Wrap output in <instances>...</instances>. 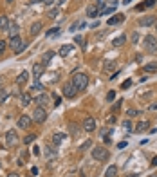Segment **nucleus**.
Returning <instances> with one entry per match:
<instances>
[{"label": "nucleus", "mask_w": 157, "mask_h": 177, "mask_svg": "<svg viewBox=\"0 0 157 177\" xmlns=\"http://www.w3.org/2000/svg\"><path fill=\"white\" fill-rule=\"evenodd\" d=\"M33 154H34V156H38V154H40V148H38V146H34V148H33Z\"/></svg>", "instance_id": "nucleus-51"}, {"label": "nucleus", "mask_w": 157, "mask_h": 177, "mask_svg": "<svg viewBox=\"0 0 157 177\" xmlns=\"http://www.w3.org/2000/svg\"><path fill=\"white\" fill-rule=\"evenodd\" d=\"M69 132L72 135H78L80 134V126L76 125V123H71V125H69Z\"/></svg>", "instance_id": "nucleus-31"}, {"label": "nucleus", "mask_w": 157, "mask_h": 177, "mask_svg": "<svg viewBox=\"0 0 157 177\" xmlns=\"http://www.w3.org/2000/svg\"><path fill=\"white\" fill-rule=\"evenodd\" d=\"M125 20V15H116L114 18H110L108 20V25H114V24H119V22Z\"/></svg>", "instance_id": "nucleus-27"}, {"label": "nucleus", "mask_w": 157, "mask_h": 177, "mask_svg": "<svg viewBox=\"0 0 157 177\" xmlns=\"http://www.w3.org/2000/svg\"><path fill=\"white\" fill-rule=\"evenodd\" d=\"M78 27H80V24H72V25H71V29H69V31L72 33V31H76V29H78Z\"/></svg>", "instance_id": "nucleus-48"}, {"label": "nucleus", "mask_w": 157, "mask_h": 177, "mask_svg": "<svg viewBox=\"0 0 157 177\" xmlns=\"http://www.w3.org/2000/svg\"><path fill=\"white\" fill-rule=\"evenodd\" d=\"M125 146H126V141H121V143H117V148H119V150H123Z\"/></svg>", "instance_id": "nucleus-47"}, {"label": "nucleus", "mask_w": 157, "mask_h": 177, "mask_svg": "<svg viewBox=\"0 0 157 177\" xmlns=\"http://www.w3.org/2000/svg\"><path fill=\"white\" fill-rule=\"evenodd\" d=\"M139 38H141V36H139V33H132V43H137V42H139Z\"/></svg>", "instance_id": "nucleus-39"}, {"label": "nucleus", "mask_w": 157, "mask_h": 177, "mask_svg": "<svg viewBox=\"0 0 157 177\" xmlns=\"http://www.w3.org/2000/svg\"><path fill=\"white\" fill-rule=\"evenodd\" d=\"M36 103H38V107H43V108H45V105L49 103V94H40V96L36 98Z\"/></svg>", "instance_id": "nucleus-16"}, {"label": "nucleus", "mask_w": 157, "mask_h": 177, "mask_svg": "<svg viewBox=\"0 0 157 177\" xmlns=\"http://www.w3.org/2000/svg\"><path fill=\"white\" fill-rule=\"evenodd\" d=\"M25 49H27V43H25V42H22V45L18 47V49H16V51H15V54H20V52H24Z\"/></svg>", "instance_id": "nucleus-38"}, {"label": "nucleus", "mask_w": 157, "mask_h": 177, "mask_svg": "<svg viewBox=\"0 0 157 177\" xmlns=\"http://www.w3.org/2000/svg\"><path fill=\"white\" fill-rule=\"evenodd\" d=\"M139 114V112H137V110H134V108H132V110H128V116H137Z\"/></svg>", "instance_id": "nucleus-52"}, {"label": "nucleus", "mask_w": 157, "mask_h": 177, "mask_svg": "<svg viewBox=\"0 0 157 177\" xmlns=\"http://www.w3.org/2000/svg\"><path fill=\"white\" fill-rule=\"evenodd\" d=\"M90 145H92V141H90V139H89V141H85L83 145L80 146V150H85V148H89V146H90Z\"/></svg>", "instance_id": "nucleus-43"}, {"label": "nucleus", "mask_w": 157, "mask_h": 177, "mask_svg": "<svg viewBox=\"0 0 157 177\" xmlns=\"http://www.w3.org/2000/svg\"><path fill=\"white\" fill-rule=\"evenodd\" d=\"M60 15V11H58V7H52V9L47 11V18H51V20H54L56 16Z\"/></svg>", "instance_id": "nucleus-29"}, {"label": "nucleus", "mask_w": 157, "mask_h": 177, "mask_svg": "<svg viewBox=\"0 0 157 177\" xmlns=\"http://www.w3.org/2000/svg\"><path fill=\"white\" fill-rule=\"evenodd\" d=\"M76 94H78V89H76L72 83H65L63 85V96H65V98H71V100H72Z\"/></svg>", "instance_id": "nucleus-7"}, {"label": "nucleus", "mask_w": 157, "mask_h": 177, "mask_svg": "<svg viewBox=\"0 0 157 177\" xmlns=\"http://www.w3.org/2000/svg\"><path fill=\"white\" fill-rule=\"evenodd\" d=\"M155 29H157V22H155Z\"/></svg>", "instance_id": "nucleus-59"}, {"label": "nucleus", "mask_w": 157, "mask_h": 177, "mask_svg": "<svg viewBox=\"0 0 157 177\" xmlns=\"http://www.w3.org/2000/svg\"><path fill=\"white\" fill-rule=\"evenodd\" d=\"M20 45H22V38L20 36H13V38L9 40V47L13 49V51H16Z\"/></svg>", "instance_id": "nucleus-13"}, {"label": "nucleus", "mask_w": 157, "mask_h": 177, "mask_svg": "<svg viewBox=\"0 0 157 177\" xmlns=\"http://www.w3.org/2000/svg\"><path fill=\"white\" fill-rule=\"evenodd\" d=\"M43 156L47 157L49 161L51 159H56L58 157V150L54 148V145H49V146H43Z\"/></svg>", "instance_id": "nucleus-8"}, {"label": "nucleus", "mask_w": 157, "mask_h": 177, "mask_svg": "<svg viewBox=\"0 0 157 177\" xmlns=\"http://www.w3.org/2000/svg\"><path fill=\"white\" fill-rule=\"evenodd\" d=\"M116 175H117V166L110 165V166L107 168V172H105V177H116Z\"/></svg>", "instance_id": "nucleus-23"}, {"label": "nucleus", "mask_w": 157, "mask_h": 177, "mask_svg": "<svg viewBox=\"0 0 157 177\" xmlns=\"http://www.w3.org/2000/svg\"><path fill=\"white\" fill-rule=\"evenodd\" d=\"M52 56H54V52H52V51L43 52V56H42V62H40V63H42L43 67H47V65L51 63V58H52Z\"/></svg>", "instance_id": "nucleus-15"}, {"label": "nucleus", "mask_w": 157, "mask_h": 177, "mask_svg": "<svg viewBox=\"0 0 157 177\" xmlns=\"http://www.w3.org/2000/svg\"><path fill=\"white\" fill-rule=\"evenodd\" d=\"M63 137H65V134H62V132L52 134V143H54V146H60V143L63 141Z\"/></svg>", "instance_id": "nucleus-22"}, {"label": "nucleus", "mask_w": 157, "mask_h": 177, "mask_svg": "<svg viewBox=\"0 0 157 177\" xmlns=\"http://www.w3.org/2000/svg\"><path fill=\"white\" fill-rule=\"evenodd\" d=\"M47 110H45V108H43V107H36V108H34V110H33V121H34V123H45V121H47Z\"/></svg>", "instance_id": "nucleus-3"}, {"label": "nucleus", "mask_w": 157, "mask_h": 177, "mask_svg": "<svg viewBox=\"0 0 157 177\" xmlns=\"http://www.w3.org/2000/svg\"><path fill=\"white\" fill-rule=\"evenodd\" d=\"M123 128H125V132H130V130H132V121L125 119V121H123Z\"/></svg>", "instance_id": "nucleus-36"}, {"label": "nucleus", "mask_w": 157, "mask_h": 177, "mask_svg": "<svg viewBox=\"0 0 157 177\" xmlns=\"http://www.w3.org/2000/svg\"><path fill=\"white\" fill-rule=\"evenodd\" d=\"M125 43H126V36L125 34H119L117 38L112 40V45H114V47H121V45H125Z\"/></svg>", "instance_id": "nucleus-18"}, {"label": "nucleus", "mask_w": 157, "mask_h": 177, "mask_svg": "<svg viewBox=\"0 0 157 177\" xmlns=\"http://www.w3.org/2000/svg\"><path fill=\"white\" fill-rule=\"evenodd\" d=\"M130 85H132V80H125V82L121 83V89H128Z\"/></svg>", "instance_id": "nucleus-41"}, {"label": "nucleus", "mask_w": 157, "mask_h": 177, "mask_svg": "<svg viewBox=\"0 0 157 177\" xmlns=\"http://www.w3.org/2000/svg\"><path fill=\"white\" fill-rule=\"evenodd\" d=\"M114 98H116V92H114V91H110V92L107 94V100H108V101H112Z\"/></svg>", "instance_id": "nucleus-45"}, {"label": "nucleus", "mask_w": 157, "mask_h": 177, "mask_svg": "<svg viewBox=\"0 0 157 177\" xmlns=\"http://www.w3.org/2000/svg\"><path fill=\"white\" fill-rule=\"evenodd\" d=\"M119 107H121V100H119V101H117V103L114 105V110H117V108H119Z\"/></svg>", "instance_id": "nucleus-54"}, {"label": "nucleus", "mask_w": 157, "mask_h": 177, "mask_svg": "<svg viewBox=\"0 0 157 177\" xmlns=\"http://www.w3.org/2000/svg\"><path fill=\"white\" fill-rule=\"evenodd\" d=\"M42 2L45 6H52V4H54V0H42Z\"/></svg>", "instance_id": "nucleus-49"}, {"label": "nucleus", "mask_w": 157, "mask_h": 177, "mask_svg": "<svg viewBox=\"0 0 157 177\" xmlns=\"http://www.w3.org/2000/svg\"><path fill=\"white\" fill-rule=\"evenodd\" d=\"M31 101H33V98H31V94H29V92H24L20 96V105H22V107H27Z\"/></svg>", "instance_id": "nucleus-17"}, {"label": "nucleus", "mask_w": 157, "mask_h": 177, "mask_svg": "<svg viewBox=\"0 0 157 177\" xmlns=\"http://www.w3.org/2000/svg\"><path fill=\"white\" fill-rule=\"evenodd\" d=\"M71 51H72V45H71V43H65V45L60 47V56H67Z\"/></svg>", "instance_id": "nucleus-25"}, {"label": "nucleus", "mask_w": 157, "mask_h": 177, "mask_svg": "<svg viewBox=\"0 0 157 177\" xmlns=\"http://www.w3.org/2000/svg\"><path fill=\"white\" fill-rule=\"evenodd\" d=\"M29 31H31V36L40 34V31H42V24H40V22H34V24L31 25V29H29Z\"/></svg>", "instance_id": "nucleus-21"}, {"label": "nucleus", "mask_w": 157, "mask_h": 177, "mask_svg": "<svg viewBox=\"0 0 157 177\" xmlns=\"http://www.w3.org/2000/svg\"><path fill=\"white\" fill-rule=\"evenodd\" d=\"M152 166H157V156L152 159Z\"/></svg>", "instance_id": "nucleus-55"}, {"label": "nucleus", "mask_w": 157, "mask_h": 177, "mask_svg": "<svg viewBox=\"0 0 157 177\" xmlns=\"http://www.w3.org/2000/svg\"><path fill=\"white\" fill-rule=\"evenodd\" d=\"M155 16H141L139 18V25H145V27H148V25H154L155 24Z\"/></svg>", "instance_id": "nucleus-11"}, {"label": "nucleus", "mask_w": 157, "mask_h": 177, "mask_svg": "<svg viewBox=\"0 0 157 177\" xmlns=\"http://www.w3.org/2000/svg\"><path fill=\"white\" fill-rule=\"evenodd\" d=\"M33 89H34V91H42V89H43V85L40 83V82H34V85H33Z\"/></svg>", "instance_id": "nucleus-42"}, {"label": "nucleus", "mask_w": 157, "mask_h": 177, "mask_svg": "<svg viewBox=\"0 0 157 177\" xmlns=\"http://www.w3.org/2000/svg\"><path fill=\"white\" fill-rule=\"evenodd\" d=\"M83 130L85 132H94L96 130V119L92 116H87L83 119Z\"/></svg>", "instance_id": "nucleus-6"}, {"label": "nucleus", "mask_w": 157, "mask_h": 177, "mask_svg": "<svg viewBox=\"0 0 157 177\" xmlns=\"http://www.w3.org/2000/svg\"><path fill=\"white\" fill-rule=\"evenodd\" d=\"M7 91L6 89H0V103H6V100H7Z\"/></svg>", "instance_id": "nucleus-34"}, {"label": "nucleus", "mask_w": 157, "mask_h": 177, "mask_svg": "<svg viewBox=\"0 0 157 177\" xmlns=\"http://www.w3.org/2000/svg\"><path fill=\"white\" fill-rule=\"evenodd\" d=\"M56 34H60V27H52L45 33V36H56Z\"/></svg>", "instance_id": "nucleus-35"}, {"label": "nucleus", "mask_w": 157, "mask_h": 177, "mask_svg": "<svg viewBox=\"0 0 157 177\" xmlns=\"http://www.w3.org/2000/svg\"><path fill=\"white\" fill-rule=\"evenodd\" d=\"M31 125H33V117H29L27 114H24V116H20V117H18V126H20V128L27 130Z\"/></svg>", "instance_id": "nucleus-9"}, {"label": "nucleus", "mask_w": 157, "mask_h": 177, "mask_svg": "<svg viewBox=\"0 0 157 177\" xmlns=\"http://www.w3.org/2000/svg\"><path fill=\"white\" fill-rule=\"evenodd\" d=\"M71 83H72L78 91H85L87 85H89V76L85 73H76L72 76V82H71Z\"/></svg>", "instance_id": "nucleus-1"}, {"label": "nucleus", "mask_w": 157, "mask_h": 177, "mask_svg": "<svg viewBox=\"0 0 157 177\" xmlns=\"http://www.w3.org/2000/svg\"><path fill=\"white\" fill-rule=\"evenodd\" d=\"M108 157H110V154H108V150H107L105 146H94V148H92V159H94V161H101V163H103Z\"/></svg>", "instance_id": "nucleus-2"}, {"label": "nucleus", "mask_w": 157, "mask_h": 177, "mask_svg": "<svg viewBox=\"0 0 157 177\" xmlns=\"http://www.w3.org/2000/svg\"><path fill=\"white\" fill-rule=\"evenodd\" d=\"M27 78H29V73H27V71H22V73L16 76L15 82H16V85H24L25 82H27Z\"/></svg>", "instance_id": "nucleus-14"}, {"label": "nucleus", "mask_w": 157, "mask_h": 177, "mask_svg": "<svg viewBox=\"0 0 157 177\" xmlns=\"http://www.w3.org/2000/svg\"><path fill=\"white\" fill-rule=\"evenodd\" d=\"M130 2H132V0H125V2H123V4H125V6H128V4H130Z\"/></svg>", "instance_id": "nucleus-57"}, {"label": "nucleus", "mask_w": 157, "mask_h": 177, "mask_svg": "<svg viewBox=\"0 0 157 177\" xmlns=\"http://www.w3.org/2000/svg\"><path fill=\"white\" fill-rule=\"evenodd\" d=\"M43 71H45V67H43L42 63H34V65H33V78H34V82H38V80L42 78Z\"/></svg>", "instance_id": "nucleus-10"}, {"label": "nucleus", "mask_w": 157, "mask_h": 177, "mask_svg": "<svg viewBox=\"0 0 157 177\" xmlns=\"http://www.w3.org/2000/svg\"><path fill=\"white\" fill-rule=\"evenodd\" d=\"M155 6V0H145V7H154Z\"/></svg>", "instance_id": "nucleus-40"}, {"label": "nucleus", "mask_w": 157, "mask_h": 177, "mask_svg": "<svg viewBox=\"0 0 157 177\" xmlns=\"http://www.w3.org/2000/svg\"><path fill=\"white\" fill-rule=\"evenodd\" d=\"M99 15V11L96 7L94 4H90V6H87V16H98Z\"/></svg>", "instance_id": "nucleus-24"}, {"label": "nucleus", "mask_w": 157, "mask_h": 177, "mask_svg": "<svg viewBox=\"0 0 157 177\" xmlns=\"http://www.w3.org/2000/svg\"><path fill=\"white\" fill-rule=\"evenodd\" d=\"M6 2H7V4H11V2H13V0H6Z\"/></svg>", "instance_id": "nucleus-58"}, {"label": "nucleus", "mask_w": 157, "mask_h": 177, "mask_svg": "<svg viewBox=\"0 0 157 177\" xmlns=\"http://www.w3.org/2000/svg\"><path fill=\"white\" fill-rule=\"evenodd\" d=\"M18 29H20V27H18V24H16V22H9L7 33L11 34V38H13V36H18Z\"/></svg>", "instance_id": "nucleus-12"}, {"label": "nucleus", "mask_w": 157, "mask_h": 177, "mask_svg": "<svg viewBox=\"0 0 157 177\" xmlns=\"http://www.w3.org/2000/svg\"><path fill=\"white\" fill-rule=\"evenodd\" d=\"M34 139H36V134H27L24 137V145H31Z\"/></svg>", "instance_id": "nucleus-32"}, {"label": "nucleus", "mask_w": 157, "mask_h": 177, "mask_svg": "<svg viewBox=\"0 0 157 177\" xmlns=\"http://www.w3.org/2000/svg\"><path fill=\"white\" fill-rule=\"evenodd\" d=\"M16 143H18V135H16V132H15V130H7V132H6V145H7V148L15 146Z\"/></svg>", "instance_id": "nucleus-5"}, {"label": "nucleus", "mask_w": 157, "mask_h": 177, "mask_svg": "<svg viewBox=\"0 0 157 177\" xmlns=\"http://www.w3.org/2000/svg\"><path fill=\"white\" fill-rule=\"evenodd\" d=\"M145 51L150 52V54H155V52H157V40H155V36H152V34L145 36Z\"/></svg>", "instance_id": "nucleus-4"}, {"label": "nucleus", "mask_w": 157, "mask_h": 177, "mask_svg": "<svg viewBox=\"0 0 157 177\" xmlns=\"http://www.w3.org/2000/svg\"><path fill=\"white\" fill-rule=\"evenodd\" d=\"M9 27V18L6 15H0V31H7Z\"/></svg>", "instance_id": "nucleus-20"}, {"label": "nucleus", "mask_w": 157, "mask_h": 177, "mask_svg": "<svg viewBox=\"0 0 157 177\" xmlns=\"http://www.w3.org/2000/svg\"><path fill=\"white\" fill-rule=\"evenodd\" d=\"M148 126H150V121H139L136 125V134H141V132H145Z\"/></svg>", "instance_id": "nucleus-19"}, {"label": "nucleus", "mask_w": 157, "mask_h": 177, "mask_svg": "<svg viewBox=\"0 0 157 177\" xmlns=\"http://www.w3.org/2000/svg\"><path fill=\"white\" fill-rule=\"evenodd\" d=\"M7 177H20V174H16V172H11Z\"/></svg>", "instance_id": "nucleus-53"}, {"label": "nucleus", "mask_w": 157, "mask_h": 177, "mask_svg": "<svg viewBox=\"0 0 157 177\" xmlns=\"http://www.w3.org/2000/svg\"><path fill=\"white\" fill-rule=\"evenodd\" d=\"M0 166H2V165H0Z\"/></svg>", "instance_id": "nucleus-61"}, {"label": "nucleus", "mask_w": 157, "mask_h": 177, "mask_svg": "<svg viewBox=\"0 0 157 177\" xmlns=\"http://www.w3.org/2000/svg\"><path fill=\"white\" fill-rule=\"evenodd\" d=\"M38 2H42V0H29V4H38Z\"/></svg>", "instance_id": "nucleus-56"}, {"label": "nucleus", "mask_w": 157, "mask_h": 177, "mask_svg": "<svg viewBox=\"0 0 157 177\" xmlns=\"http://www.w3.org/2000/svg\"><path fill=\"white\" fill-rule=\"evenodd\" d=\"M103 69L105 71H112V69H116V60H105Z\"/></svg>", "instance_id": "nucleus-26"}, {"label": "nucleus", "mask_w": 157, "mask_h": 177, "mask_svg": "<svg viewBox=\"0 0 157 177\" xmlns=\"http://www.w3.org/2000/svg\"><path fill=\"white\" fill-rule=\"evenodd\" d=\"M152 177H157V175H152Z\"/></svg>", "instance_id": "nucleus-60"}, {"label": "nucleus", "mask_w": 157, "mask_h": 177, "mask_svg": "<svg viewBox=\"0 0 157 177\" xmlns=\"http://www.w3.org/2000/svg\"><path fill=\"white\" fill-rule=\"evenodd\" d=\"M112 13H116V6H110V7H105L103 11H99V15H98V16H105V15H112Z\"/></svg>", "instance_id": "nucleus-28"}, {"label": "nucleus", "mask_w": 157, "mask_h": 177, "mask_svg": "<svg viewBox=\"0 0 157 177\" xmlns=\"http://www.w3.org/2000/svg\"><path fill=\"white\" fill-rule=\"evenodd\" d=\"M6 49H7V42L6 40H0V54H4Z\"/></svg>", "instance_id": "nucleus-37"}, {"label": "nucleus", "mask_w": 157, "mask_h": 177, "mask_svg": "<svg viewBox=\"0 0 157 177\" xmlns=\"http://www.w3.org/2000/svg\"><path fill=\"white\" fill-rule=\"evenodd\" d=\"M94 6L98 7V11H103V9H105V6H107V0H96Z\"/></svg>", "instance_id": "nucleus-33"}, {"label": "nucleus", "mask_w": 157, "mask_h": 177, "mask_svg": "<svg viewBox=\"0 0 157 177\" xmlns=\"http://www.w3.org/2000/svg\"><path fill=\"white\" fill-rule=\"evenodd\" d=\"M31 174H33V175H38V168L33 166V168H31Z\"/></svg>", "instance_id": "nucleus-50"}, {"label": "nucleus", "mask_w": 157, "mask_h": 177, "mask_svg": "<svg viewBox=\"0 0 157 177\" xmlns=\"http://www.w3.org/2000/svg\"><path fill=\"white\" fill-rule=\"evenodd\" d=\"M145 73H157V63H146L145 65Z\"/></svg>", "instance_id": "nucleus-30"}, {"label": "nucleus", "mask_w": 157, "mask_h": 177, "mask_svg": "<svg viewBox=\"0 0 157 177\" xmlns=\"http://www.w3.org/2000/svg\"><path fill=\"white\" fill-rule=\"evenodd\" d=\"M74 42H76V43H83V36H80V34H78V36H74Z\"/></svg>", "instance_id": "nucleus-46"}, {"label": "nucleus", "mask_w": 157, "mask_h": 177, "mask_svg": "<svg viewBox=\"0 0 157 177\" xmlns=\"http://www.w3.org/2000/svg\"><path fill=\"white\" fill-rule=\"evenodd\" d=\"M62 105V98L60 96H54V107H60Z\"/></svg>", "instance_id": "nucleus-44"}]
</instances>
